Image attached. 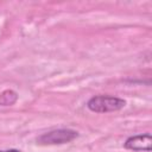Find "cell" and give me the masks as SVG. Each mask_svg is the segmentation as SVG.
I'll use <instances>...</instances> for the list:
<instances>
[{"mask_svg": "<svg viewBox=\"0 0 152 152\" xmlns=\"http://www.w3.org/2000/svg\"><path fill=\"white\" fill-rule=\"evenodd\" d=\"M126 106V101L118 96L96 95L88 100L87 108L94 113H109L118 112Z\"/></svg>", "mask_w": 152, "mask_h": 152, "instance_id": "6da1fadb", "label": "cell"}, {"mask_svg": "<svg viewBox=\"0 0 152 152\" xmlns=\"http://www.w3.org/2000/svg\"><path fill=\"white\" fill-rule=\"evenodd\" d=\"M78 138V132L70 128H58L45 132L37 137L36 141L38 145H62L71 142Z\"/></svg>", "mask_w": 152, "mask_h": 152, "instance_id": "7a4b0ae2", "label": "cell"}, {"mask_svg": "<svg viewBox=\"0 0 152 152\" xmlns=\"http://www.w3.org/2000/svg\"><path fill=\"white\" fill-rule=\"evenodd\" d=\"M125 148L132 151H146L151 152L152 150V137L150 133L145 134H137L126 139L124 144Z\"/></svg>", "mask_w": 152, "mask_h": 152, "instance_id": "3957f363", "label": "cell"}, {"mask_svg": "<svg viewBox=\"0 0 152 152\" xmlns=\"http://www.w3.org/2000/svg\"><path fill=\"white\" fill-rule=\"evenodd\" d=\"M18 94L12 89H6L0 93V106H12L17 102Z\"/></svg>", "mask_w": 152, "mask_h": 152, "instance_id": "277c9868", "label": "cell"}, {"mask_svg": "<svg viewBox=\"0 0 152 152\" xmlns=\"http://www.w3.org/2000/svg\"><path fill=\"white\" fill-rule=\"evenodd\" d=\"M0 152H20V151L17 148H10V150H1Z\"/></svg>", "mask_w": 152, "mask_h": 152, "instance_id": "5b68a950", "label": "cell"}]
</instances>
